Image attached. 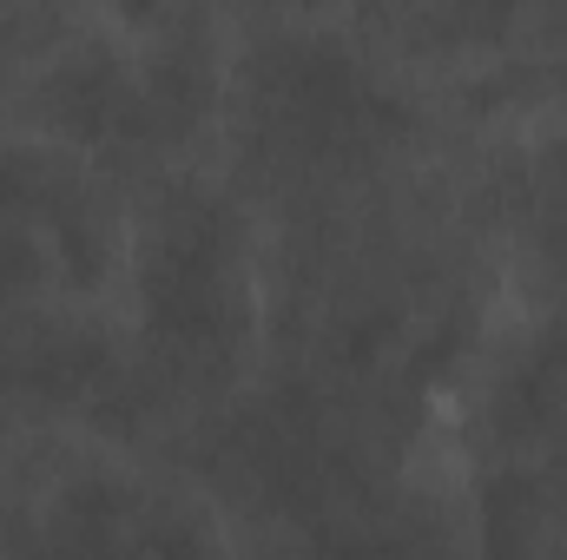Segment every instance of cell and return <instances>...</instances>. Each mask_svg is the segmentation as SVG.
I'll list each match as a JSON object with an SVG mask.
<instances>
[{
  "label": "cell",
  "instance_id": "2",
  "mask_svg": "<svg viewBox=\"0 0 567 560\" xmlns=\"http://www.w3.org/2000/svg\"><path fill=\"white\" fill-rule=\"evenodd\" d=\"M205 93H212V66L198 46V20H152V33L145 40L126 33V46L93 40L47 86L53 113L73 133L106 145H152L185 133Z\"/></svg>",
  "mask_w": 567,
  "mask_h": 560
},
{
  "label": "cell",
  "instance_id": "8",
  "mask_svg": "<svg viewBox=\"0 0 567 560\" xmlns=\"http://www.w3.org/2000/svg\"><path fill=\"white\" fill-rule=\"evenodd\" d=\"M330 560H429V548L396 515H343L330 528Z\"/></svg>",
  "mask_w": 567,
  "mask_h": 560
},
{
  "label": "cell",
  "instance_id": "4",
  "mask_svg": "<svg viewBox=\"0 0 567 560\" xmlns=\"http://www.w3.org/2000/svg\"><path fill=\"white\" fill-rule=\"evenodd\" d=\"M113 251L106 205L53 152H0V310L53 283H93Z\"/></svg>",
  "mask_w": 567,
  "mask_h": 560
},
{
  "label": "cell",
  "instance_id": "5",
  "mask_svg": "<svg viewBox=\"0 0 567 560\" xmlns=\"http://www.w3.org/2000/svg\"><path fill=\"white\" fill-rule=\"evenodd\" d=\"M40 560H205V535L133 481H80L40 521Z\"/></svg>",
  "mask_w": 567,
  "mask_h": 560
},
{
  "label": "cell",
  "instance_id": "7",
  "mask_svg": "<svg viewBox=\"0 0 567 560\" xmlns=\"http://www.w3.org/2000/svg\"><path fill=\"white\" fill-rule=\"evenodd\" d=\"M561 409H567V330H555L502 383V416H508V428H542Z\"/></svg>",
  "mask_w": 567,
  "mask_h": 560
},
{
  "label": "cell",
  "instance_id": "1",
  "mask_svg": "<svg viewBox=\"0 0 567 560\" xmlns=\"http://www.w3.org/2000/svg\"><path fill=\"white\" fill-rule=\"evenodd\" d=\"M140 310H145V370L165 390H218L245 350V251L238 218L178 185L152 205L140 238Z\"/></svg>",
  "mask_w": 567,
  "mask_h": 560
},
{
  "label": "cell",
  "instance_id": "6",
  "mask_svg": "<svg viewBox=\"0 0 567 560\" xmlns=\"http://www.w3.org/2000/svg\"><path fill=\"white\" fill-rule=\"evenodd\" d=\"M113 383V350L100 330L33 310V303H7L0 310V390H27V396H93Z\"/></svg>",
  "mask_w": 567,
  "mask_h": 560
},
{
  "label": "cell",
  "instance_id": "3",
  "mask_svg": "<svg viewBox=\"0 0 567 560\" xmlns=\"http://www.w3.org/2000/svg\"><path fill=\"white\" fill-rule=\"evenodd\" d=\"M396 126V100L323 40H278L251 60V139L271 165H343Z\"/></svg>",
  "mask_w": 567,
  "mask_h": 560
}]
</instances>
